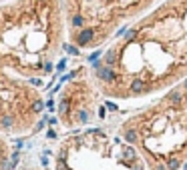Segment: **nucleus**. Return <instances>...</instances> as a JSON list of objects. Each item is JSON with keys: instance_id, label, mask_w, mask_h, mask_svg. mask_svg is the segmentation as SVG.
<instances>
[{"instance_id": "f257e3e1", "label": "nucleus", "mask_w": 187, "mask_h": 170, "mask_svg": "<svg viewBox=\"0 0 187 170\" xmlns=\"http://www.w3.org/2000/svg\"><path fill=\"white\" fill-rule=\"evenodd\" d=\"M62 0H6L0 4V130L40 122L38 88L66 46Z\"/></svg>"}, {"instance_id": "f03ea898", "label": "nucleus", "mask_w": 187, "mask_h": 170, "mask_svg": "<svg viewBox=\"0 0 187 170\" xmlns=\"http://www.w3.org/2000/svg\"><path fill=\"white\" fill-rule=\"evenodd\" d=\"M107 98H141L187 78V0H163L91 64Z\"/></svg>"}, {"instance_id": "7ed1b4c3", "label": "nucleus", "mask_w": 187, "mask_h": 170, "mask_svg": "<svg viewBox=\"0 0 187 170\" xmlns=\"http://www.w3.org/2000/svg\"><path fill=\"white\" fill-rule=\"evenodd\" d=\"M127 144L139 146L149 170H167L169 160L187 156V78L177 82L153 106L129 118L121 128Z\"/></svg>"}, {"instance_id": "20e7f679", "label": "nucleus", "mask_w": 187, "mask_h": 170, "mask_svg": "<svg viewBox=\"0 0 187 170\" xmlns=\"http://www.w3.org/2000/svg\"><path fill=\"white\" fill-rule=\"evenodd\" d=\"M163 0H62L66 40L73 48L97 50L127 24L151 12Z\"/></svg>"}, {"instance_id": "39448f33", "label": "nucleus", "mask_w": 187, "mask_h": 170, "mask_svg": "<svg viewBox=\"0 0 187 170\" xmlns=\"http://www.w3.org/2000/svg\"><path fill=\"white\" fill-rule=\"evenodd\" d=\"M95 80L89 78L87 66H79L66 76L58 94L57 112L66 126H84L91 122L95 110Z\"/></svg>"}]
</instances>
